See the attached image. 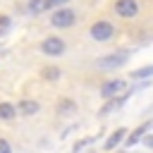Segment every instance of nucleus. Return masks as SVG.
Returning a JSON list of instances; mask_svg holds the SVG:
<instances>
[{
	"label": "nucleus",
	"instance_id": "1",
	"mask_svg": "<svg viewBox=\"0 0 153 153\" xmlns=\"http://www.w3.org/2000/svg\"><path fill=\"white\" fill-rule=\"evenodd\" d=\"M88 36L96 43H108V41H112L117 36V29H115V24L110 19H98V22H93L88 26Z\"/></svg>",
	"mask_w": 153,
	"mask_h": 153
},
{
	"label": "nucleus",
	"instance_id": "2",
	"mask_svg": "<svg viewBox=\"0 0 153 153\" xmlns=\"http://www.w3.org/2000/svg\"><path fill=\"white\" fill-rule=\"evenodd\" d=\"M38 48H41V53L48 55V57H60V55L67 50V43H65V38H60V36H45Z\"/></svg>",
	"mask_w": 153,
	"mask_h": 153
},
{
	"label": "nucleus",
	"instance_id": "3",
	"mask_svg": "<svg viewBox=\"0 0 153 153\" xmlns=\"http://www.w3.org/2000/svg\"><path fill=\"white\" fill-rule=\"evenodd\" d=\"M74 22H76V12L72 7H60L50 14V24L55 29H69V26H74Z\"/></svg>",
	"mask_w": 153,
	"mask_h": 153
},
{
	"label": "nucleus",
	"instance_id": "4",
	"mask_svg": "<svg viewBox=\"0 0 153 153\" xmlns=\"http://www.w3.org/2000/svg\"><path fill=\"white\" fill-rule=\"evenodd\" d=\"M112 10L122 19H134L141 12V5H139V0H115L112 2Z\"/></svg>",
	"mask_w": 153,
	"mask_h": 153
},
{
	"label": "nucleus",
	"instance_id": "5",
	"mask_svg": "<svg viewBox=\"0 0 153 153\" xmlns=\"http://www.w3.org/2000/svg\"><path fill=\"white\" fill-rule=\"evenodd\" d=\"M127 60H129V50H117V53H110V55L100 57L98 67L100 69H115V67H122Z\"/></svg>",
	"mask_w": 153,
	"mask_h": 153
},
{
	"label": "nucleus",
	"instance_id": "6",
	"mask_svg": "<svg viewBox=\"0 0 153 153\" xmlns=\"http://www.w3.org/2000/svg\"><path fill=\"white\" fill-rule=\"evenodd\" d=\"M124 86H127V81L124 79H108V81H103L100 84V98H115L120 91H124Z\"/></svg>",
	"mask_w": 153,
	"mask_h": 153
},
{
	"label": "nucleus",
	"instance_id": "7",
	"mask_svg": "<svg viewBox=\"0 0 153 153\" xmlns=\"http://www.w3.org/2000/svg\"><path fill=\"white\" fill-rule=\"evenodd\" d=\"M129 96H134V91H131V88H129L127 93L117 96V98H108V100H105V105H103V108L98 110V115H100V117H108L110 112H115L117 108H122V105H124V103L129 100Z\"/></svg>",
	"mask_w": 153,
	"mask_h": 153
},
{
	"label": "nucleus",
	"instance_id": "8",
	"mask_svg": "<svg viewBox=\"0 0 153 153\" xmlns=\"http://www.w3.org/2000/svg\"><path fill=\"white\" fill-rule=\"evenodd\" d=\"M14 110H17V115H22V117H33V115H38L41 103H38V100H31V98H22V100L14 105Z\"/></svg>",
	"mask_w": 153,
	"mask_h": 153
},
{
	"label": "nucleus",
	"instance_id": "9",
	"mask_svg": "<svg viewBox=\"0 0 153 153\" xmlns=\"http://www.w3.org/2000/svg\"><path fill=\"white\" fill-rule=\"evenodd\" d=\"M151 127H153V120H146V122H141V124H139V127H136V129H134L129 136H124V143L131 148L134 143H139V141H141V136H146V131H148Z\"/></svg>",
	"mask_w": 153,
	"mask_h": 153
},
{
	"label": "nucleus",
	"instance_id": "10",
	"mask_svg": "<svg viewBox=\"0 0 153 153\" xmlns=\"http://www.w3.org/2000/svg\"><path fill=\"white\" fill-rule=\"evenodd\" d=\"M55 112L60 115V117H69V115H76V100L74 98H60L57 100V105H55Z\"/></svg>",
	"mask_w": 153,
	"mask_h": 153
},
{
	"label": "nucleus",
	"instance_id": "11",
	"mask_svg": "<svg viewBox=\"0 0 153 153\" xmlns=\"http://www.w3.org/2000/svg\"><path fill=\"white\" fill-rule=\"evenodd\" d=\"M129 131H127V127H120V129H115L108 139H105V143H103V148L105 151H112V148H117L122 141H124V136H127Z\"/></svg>",
	"mask_w": 153,
	"mask_h": 153
},
{
	"label": "nucleus",
	"instance_id": "12",
	"mask_svg": "<svg viewBox=\"0 0 153 153\" xmlns=\"http://www.w3.org/2000/svg\"><path fill=\"white\" fill-rule=\"evenodd\" d=\"M62 76V69L57 67V65H45V67H41V79H45V81H57Z\"/></svg>",
	"mask_w": 153,
	"mask_h": 153
},
{
	"label": "nucleus",
	"instance_id": "13",
	"mask_svg": "<svg viewBox=\"0 0 153 153\" xmlns=\"http://www.w3.org/2000/svg\"><path fill=\"white\" fill-rule=\"evenodd\" d=\"M14 117H17L14 103H7V100H2V103H0V122H12Z\"/></svg>",
	"mask_w": 153,
	"mask_h": 153
},
{
	"label": "nucleus",
	"instance_id": "14",
	"mask_svg": "<svg viewBox=\"0 0 153 153\" xmlns=\"http://www.w3.org/2000/svg\"><path fill=\"white\" fill-rule=\"evenodd\" d=\"M134 81H139V79H151L153 76V65H146V67H139V69H134L131 74H129Z\"/></svg>",
	"mask_w": 153,
	"mask_h": 153
},
{
	"label": "nucleus",
	"instance_id": "15",
	"mask_svg": "<svg viewBox=\"0 0 153 153\" xmlns=\"http://www.w3.org/2000/svg\"><path fill=\"white\" fill-rule=\"evenodd\" d=\"M69 0H41V10H60Z\"/></svg>",
	"mask_w": 153,
	"mask_h": 153
},
{
	"label": "nucleus",
	"instance_id": "16",
	"mask_svg": "<svg viewBox=\"0 0 153 153\" xmlns=\"http://www.w3.org/2000/svg\"><path fill=\"white\" fill-rule=\"evenodd\" d=\"M10 29H12V17H10V14H2V12H0V36H5V33H7Z\"/></svg>",
	"mask_w": 153,
	"mask_h": 153
},
{
	"label": "nucleus",
	"instance_id": "17",
	"mask_svg": "<svg viewBox=\"0 0 153 153\" xmlns=\"http://www.w3.org/2000/svg\"><path fill=\"white\" fill-rule=\"evenodd\" d=\"M96 136H98V134H96ZM96 136H88V139H81V141H76V143L72 146V153H79V151H81L84 146H88L91 141H96Z\"/></svg>",
	"mask_w": 153,
	"mask_h": 153
},
{
	"label": "nucleus",
	"instance_id": "18",
	"mask_svg": "<svg viewBox=\"0 0 153 153\" xmlns=\"http://www.w3.org/2000/svg\"><path fill=\"white\" fill-rule=\"evenodd\" d=\"M0 153H12L10 141H7V139H2V136H0Z\"/></svg>",
	"mask_w": 153,
	"mask_h": 153
},
{
	"label": "nucleus",
	"instance_id": "19",
	"mask_svg": "<svg viewBox=\"0 0 153 153\" xmlns=\"http://www.w3.org/2000/svg\"><path fill=\"white\" fill-rule=\"evenodd\" d=\"M41 10V0H29V12H38Z\"/></svg>",
	"mask_w": 153,
	"mask_h": 153
},
{
	"label": "nucleus",
	"instance_id": "20",
	"mask_svg": "<svg viewBox=\"0 0 153 153\" xmlns=\"http://www.w3.org/2000/svg\"><path fill=\"white\" fill-rule=\"evenodd\" d=\"M141 141H143V146L153 148V134H146V136H141Z\"/></svg>",
	"mask_w": 153,
	"mask_h": 153
}]
</instances>
